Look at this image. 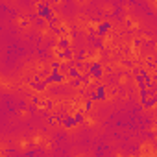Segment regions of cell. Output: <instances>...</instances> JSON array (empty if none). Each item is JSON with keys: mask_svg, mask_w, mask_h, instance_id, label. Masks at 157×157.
<instances>
[{"mask_svg": "<svg viewBox=\"0 0 157 157\" xmlns=\"http://www.w3.org/2000/svg\"><path fill=\"white\" fill-rule=\"evenodd\" d=\"M37 17L44 19L46 22H50V21L54 19V13H52V10H50V4H48V2H39V4H37Z\"/></svg>", "mask_w": 157, "mask_h": 157, "instance_id": "6da1fadb", "label": "cell"}, {"mask_svg": "<svg viewBox=\"0 0 157 157\" xmlns=\"http://www.w3.org/2000/svg\"><path fill=\"white\" fill-rule=\"evenodd\" d=\"M65 74H61V72H57V70H52L50 72V76H46L44 78V83L46 85H50V83H61V82H65Z\"/></svg>", "mask_w": 157, "mask_h": 157, "instance_id": "7a4b0ae2", "label": "cell"}, {"mask_svg": "<svg viewBox=\"0 0 157 157\" xmlns=\"http://www.w3.org/2000/svg\"><path fill=\"white\" fill-rule=\"evenodd\" d=\"M85 68L89 70V74L93 76V78H102V74H104V70H102V65L100 63H87L85 65Z\"/></svg>", "mask_w": 157, "mask_h": 157, "instance_id": "3957f363", "label": "cell"}, {"mask_svg": "<svg viewBox=\"0 0 157 157\" xmlns=\"http://www.w3.org/2000/svg\"><path fill=\"white\" fill-rule=\"evenodd\" d=\"M104 98H105V87H98L96 93H91V94H89V100L100 102V100H104Z\"/></svg>", "mask_w": 157, "mask_h": 157, "instance_id": "277c9868", "label": "cell"}, {"mask_svg": "<svg viewBox=\"0 0 157 157\" xmlns=\"http://www.w3.org/2000/svg\"><path fill=\"white\" fill-rule=\"evenodd\" d=\"M111 30V22H100L98 24V28H96V33H98V37H104V33H107Z\"/></svg>", "mask_w": 157, "mask_h": 157, "instance_id": "5b68a950", "label": "cell"}, {"mask_svg": "<svg viewBox=\"0 0 157 157\" xmlns=\"http://www.w3.org/2000/svg\"><path fill=\"white\" fill-rule=\"evenodd\" d=\"M61 124H63L67 129H70V128L78 126V120H76V117H63V118H61Z\"/></svg>", "mask_w": 157, "mask_h": 157, "instance_id": "8992f818", "label": "cell"}, {"mask_svg": "<svg viewBox=\"0 0 157 157\" xmlns=\"http://www.w3.org/2000/svg\"><path fill=\"white\" fill-rule=\"evenodd\" d=\"M67 78H72V80H76V78H82V74H80V68H76V67H72L67 74H65Z\"/></svg>", "mask_w": 157, "mask_h": 157, "instance_id": "52a82bcc", "label": "cell"}, {"mask_svg": "<svg viewBox=\"0 0 157 157\" xmlns=\"http://www.w3.org/2000/svg\"><path fill=\"white\" fill-rule=\"evenodd\" d=\"M57 57H59V59H70V57H72V50H63V52L57 54Z\"/></svg>", "mask_w": 157, "mask_h": 157, "instance_id": "ba28073f", "label": "cell"}, {"mask_svg": "<svg viewBox=\"0 0 157 157\" xmlns=\"http://www.w3.org/2000/svg\"><path fill=\"white\" fill-rule=\"evenodd\" d=\"M59 48H61V50H70V48H68V39H65V37L59 39Z\"/></svg>", "mask_w": 157, "mask_h": 157, "instance_id": "9c48e42d", "label": "cell"}, {"mask_svg": "<svg viewBox=\"0 0 157 157\" xmlns=\"http://www.w3.org/2000/svg\"><path fill=\"white\" fill-rule=\"evenodd\" d=\"M155 104H157V96H151V98H148V100H146L144 107H153Z\"/></svg>", "mask_w": 157, "mask_h": 157, "instance_id": "30bf717a", "label": "cell"}, {"mask_svg": "<svg viewBox=\"0 0 157 157\" xmlns=\"http://www.w3.org/2000/svg\"><path fill=\"white\" fill-rule=\"evenodd\" d=\"M82 83H83L82 78H76V80H72V82H70V85H72V87H80Z\"/></svg>", "mask_w": 157, "mask_h": 157, "instance_id": "8fae6325", "label": "cell"}, {"mask_svg": "<svg viewBox=\"0 0 157 157\" xmlns=\"http://www.w3.org/2000/svg\"><path fill=\"white\" fill-rule=\"evenodd\" d=\"M74 117H76V120H78V124H82V122H83V113H82V111H80V113H76Z\"/></svg>", "mask_w": 157, "mask_h": 157, "instance_id": "7c38bea8", "label": "cell"}, {"mask_svg": "<svg viewBox=\"0 0 157 157\" xmlns=\"http://www.w3.org/2000/svg\"><path fill=\"white\" fill-rule=\"evenodd\" d=\"M44 22H46V21H44V19H41V17H37V19H35V24H37L39 28H43V26H44Z\"/></svg>", "mask_w": 157, "mask_h": 157, "instance_id": "4fadbf2b", "label": "cell"}, {"mask_svg": "<svg viewBox=\"0 0 157 157\" xmlns=\"http://www.w3.org/2000/svg\"><path fill=\"white\" fill-rule=\"evenodd\" d=\"M59 68H61V63H59V61H54V63H52V70H57V72H59Z\"/></svg>", "mask_w": 157, "mask_h": 157, "instance_id": "5bb4252c", "label": "cell"}, {"mask_svg": "<svg viewBox=\"0 0 157 157\" xmlns=\"http://www.w3.org/2000/svg\"><path fill=\"white\" fill-rule=\"evenodd\" d=\"M82 80H83V83H89V82H91V76H87V74H82Z\"/></svg>", "mask_w": 157, "mask_h": 157, "instance_id": "9a60e30c", "label": "cell"}, {"mask_svg": "<svg viewBox=\"0 0 157 157\" xmlns=\"http://www.w3.org/2000/svg\"><path fill=\"white\" fill-rule=\"evenodd\" d=\"M91 107H93V100H87V104H85V111H91Z\"/></svg>", "mask_w": 157, "mask_h": 157, "instance_id": "2e32d148", "label": "cell"}, {"mask_svg": "<svg viewBox=\"0 0 157 157\" xmlns=\"http://www.w3.org/2000/svg\"><path fill=\"white\" fill-rule=\"evenodd\" d=\"M151 78H153V82H155V83H157V74H155V76H151Z\"/></svg>", "mask_w": 157, "mask_h": 157, "instance_id": "e0dca14e", "label": "cell"}, {"mask_svg": "<svg viewBox=\"0 0 157 157\" xmlns=\"http://www.w3.org/2000/svg\"><path fill=\"white\" fill-rule=\"evenodd\" d=\"M155 4H157V2H155Z\"/></svg>", "mask_w": 157, "mask_h": 157, "instance_id": "ac0fdd59", "label": "cell"}]
</instances>
